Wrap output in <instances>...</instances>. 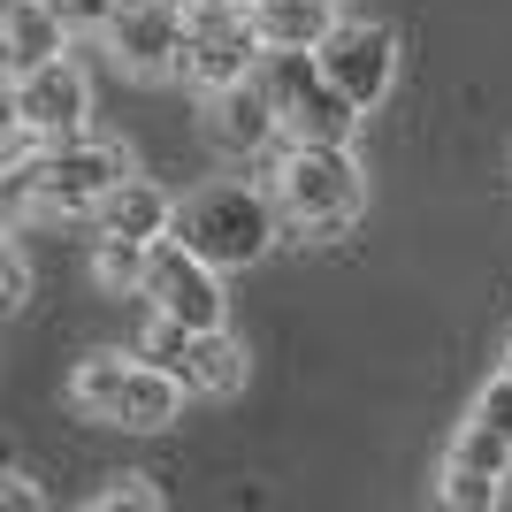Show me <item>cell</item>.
<instances>
[{
	"label": "cell",
	"instance_id": "obj_10",
	"mask_svg": "<svg viewBox=\"0 0 512 512\" xmlns=\"http://www.w3.org/2000/svg\"><path fill=\"white\" fill-rule=\"evenodd\" d=\"M207 138L230 161H245V153H268L283 138V107H276V92H268V77H237V85H222V92H207Z\"/></svg>",
	"mask_w": 512,
	"mask_h": 512
},
{
	"label": "cell",
	"instance_id": "obj_6",
	"mask_svg": "<svg viewBox=\"0 0 512 512\" xmlns=\"http://www.w3.org/2000/svg\"><path fill=\"white\" fill-rule=\"evenodd\" d=\"M8 115H16V130H31V138H77L92 115V77L69 54H54V62L23 69V77H8Z\"/></svg>",
	"mask_w": 512,
	"mask_h": 512
},
{
	"label": "cell",
	"instance_id": "obj_23",
	"mask_svg": "<svg viewBox=\"0 0 512 512\" xmlns=\"http://www.w3.org/2000/svg\"><path fill=\"white\" fill-rule=\"evenodd\" d=\"M184 8H214V0H184Z\"/></svg>",
	"mask_w": 512,
	"mask_h": 512
},
{
	"label": "cell",
	"instance_id": "obj_12",
	"mask_svg": "<svg viewBox=\"0 0 512 512\" xmlns=\"http://www.w3.org/2000/svg\"><path fill=\"white\" fill-rule=\"evenodd\" d=\"M69 39H77V31L62 23L54 0H8V8H0V54H8V77H23V69L69 54Z\"/></svg>",
	"mask_w": 512,
	"mask_h": 512
},
{
	"label": "cell",
	"instance_id": "obj_15",
	"mask_svg": "<svg viewBox=\"0 0 512 512\" xmlns=\"http://www.w3.org/2000/svg\"><path fill=\"white\" fill-rule=\"evenodd\" d=\"M245 8H253L268 46H314L321 54V39L337 31V0H245Z\"/></svg>",
	"mask_w": 512,
	"mask_h": 512
},
{
	"label": "cell",
	"instance_id": "obj_1",
	"mask_svg": "<svg viewBox=\"0 0 512 512\" xmlns=\"http://www.w3.org/2000/svg\"><path fill=\"white\" fill-rule=\"evenodd\" d=\"M276 199L283 222L306 237H344L367 207V169L352 161V146H314V138H291L276 161Z\"/></svg>",
	"mask_w": 512,
	"mask_h": 512
},
{
	"label": "cell",
	"instance_id": "obj_2",
	"mask_svg": "<svg viewBox=\"0 0 512 512\" xmlns=\"http://www.w3.org/2000/svg\"><path fill=\"white\" fill-rule=\"evenodd\" d=\"M130 169V153L115 146V138H54L46 153H31V161H16L8 169V192L23 199V207H46V214H92Z\"/></svg>",
	"mask_w": 512,
	"mask_h": 512
},
{
	"label": "cell",
	"instance_id": "obj_16",
	"mask_svg": "<svg viewBox=\"0 0 512 512\" xmlns=\"http://www.w3.org/2000/svg\"><path fill=\"white\" fill-rule=\"evenodd\" d=\"M123 383H130V360H123V352H85V360L69 367V406L85 413V421H115Z\"/></svg>",
	"mask_w": 512,
	"mask_h": 512
},
{
	"label": "cell",
	"instance_id": "obj_19",
	"mask_svg": "<svg viewBox=\"0 0 512 512\" xmlns=\"http://www.w3.org/2000/svg\"><path fill=\"white\" fill-rule=\"evenodd\" d=\"M474 421H482V428H497V436L512 444V375H505V367H497V375H490V390L474 398Z\"/></svg>",
	"mask_w": 512,
	"mask_h": 512
},
{
	"label": "cell",
	"instance_id": "obj_24",
	"mask_svg": "<svg viewBox=\"0 0 512 512\" xmlns=\"http://www.w3.org/2000/svg\"><path fill=\"white\" fill-rule=\"evenodd\" d=\"M505 375H512V344H505Z\"/></svg>",
	"mask_w": 512,
	"mask_h": 512
},
{
	"label": "cell",
	"instance_id": "obj_8",
	"mask_svg": "<svg viewBox=\"0 0 512 512\" xmlns=\"http://www.w3.org/2000/svg\"><path fill=\"white\" fill-rule=\"evenodd\" d=\"M146 299H153V314H176V321H192V329H222V314H230V299H222V268H214L207 253H192L176 230L153 245Z\"/></svg>",
	"mask_w": 512,
	"mask_h": 512
},
{
	"label": "cell",
	"instance_id": "obj_13",
	"mask_svg": "<svg viewBox=\"0 0 512 512\" xmlns=\"http://www.w3.org/2000/svg\"><path fill=\"white\" fill-rule=\"evenodd\" d=\"M184 398H192V390L176 383L161 360H146V352H138V360H130L123 398H115V421H107V428H130V436H161V428L184 413Z\"/></svg>",
	"mask_w": 512,
	"mask_h": 512
},
{
	"label": "cell",
	"instance_id": "obj_7",
	"mask_svg": "<svg viewBox=\"0 0 512 512\" xmlns=\"http://www.w3.org/2000/svg\"><path fill=\"white\" fill-rule=\"evenodd\" d=\"M184 39H192L184 0H123V16L107 23V54L130 77H184Z\"/></svg>",
	"mask_w": 512,
	"mask_h": 512
},
{
	"label": "cell",
	"instance_id": "obj_22",
	"mask_svg": "<svg viewBox=\"0 0 512 512\" xmlns=\"http://www.w3.org/2000/svg\"><path fill=\"white\" fill-rule=\"evenodd\" d=\"M0 497H8V505H16V512L46 505V497H39V482H31V474H23V467H8V482H0Z\"/></svg>",
	"mask_w": 512,
	"mask_h": 512
},
{
	"label": "cell",
	"instance_id": "obj_11",
	"mask_svg": "<svg viewBox=\"0 0 512 512\" xmlns=\"http://www.w3.org/2000/svg\"><path fill=\"white\" fill-rule=\"evenodd\" d=\"M321 69L360 107H375L390 92V77H398V31H383V23H337L321 39Z\"/></svg>",
	"mask_w": 512,
	"mask_h": 512
},
{
	"label": "cell",
	"instance_id": "obj_9",
	"mask_svg": "<svg viewBox=\"0 0 512 512\" xmlns=\"http://www.w3.org/2000/svg\"><path fill=\"white\" fill-rule=\"evenodd\" d=\"M505 474H512V444L497 436V428L467 421L459 436H451V451H444L436 497H444L451 512H490L497 497H505Z\"/></svg>",
	"mask_w": 512,
	"mask_h": 512
},
{
	"label": "cell",
	"instance_id": "obj_17",
	"mask_svg": "<svg viewBox=\"0 0 512 512\" xmlns=\"http://www.w3.org/2000/svg\"><path fill=\"white\" fill-rule=\"evenodd\" d=\"M92 276L107 283V291H138L146 299V276H153V245L146 237H100V253H92Z\"/></svg>",
	"mask_w": 512,
	"mask_h": 512
},
{
	"label": "cell",
	"instance_id": "obj_4",
	"mask_svg": "<svg viewBox=\"0 0 512 512\" xmlns=\"http://www.w3.org/2000/svg\"><path fill=\"white\" fill-rule=\"evenodd\" d=\"M138 352L161 360L192 398H237L245 390V344L230 329H192V321H176V314H153Z\"/></svg>",
	"mask_w": 512,
	"mask_h": 512
},
{
	"label": "cell",
	"instance_id": "obj_18",
	"mask_svg": "<svg viewBox=\"0 0 512 512\" xmlns=\"http://www.w3.org/2000/svg\"><path fill=\"white\" fill-rule=\"evenodd\" d=\"M92 505H100V512H123V505H130V512H153V505H161V490H153L146 474H115V482H107Z\"/></svg>",
	"mask_w": 512,
	"mask_h": 512
},
{
	"label": "cell",
	"instance_id": "obj_5",
	"mask_svg": "<svg viewBox=\"0 0 512 512\" xmlns=\"http://www.w3.org/2000/svg\"><path fill=\"white\" fill-rule=\"evenodd\" d=\"M268 39H260V23L245 0H214V8H192V39H184V85L199 92H222L237 77H253Z\"/></svg>",
	"mask_w": 512,
	"mask_h": 512
},
{
	"label": "cell",
	"instance_id": "obj_21",
	"mask_svg": "<svg viewBox=\"0 0 512 512\" xmlns=\"http://www.w3.org/2000/svg\"><path fill=\"white\" fill-rule=\"evenodd\" d=\"M54 8H62L69 31H100V39H107V23L123 16V0H54Z\"/></svg>",
	"mask_w": 512,
	"mask_h": 512
},
{
	"label": "cell",
	"instance_id": "obj_20",
	"mask_svg": "<svg viewBox=\"0 0 512 512\" xmlns=\"http://www.w3.org/2000/svg\"><path fill=\"white\" fill-rule=\"evenodd\" d=\"M31 299V253H23V237H8V253H0V306L16 314Z\"/></svg>",
	"mask_w": 512,
	"mask_h": 512
},
{
	"label": "cell",
	"instance_id": "obj_3",
	"mask_svg": "<svg viewBox=\"0 0 512 512\" xmlns=\"http://www.w3.org/2000/svg\"><path fill=\"white\" fill-rule=\"evenodd\" d=\"M276 214L283 199L260 192V184H207V192H192L176 207V237L192 253H207L214 268H253L276 245Z\"/></svg>",
	"mask_w": 512,
	"mask_h": 512
},
{
	"label": "cell",
	"instance_id": "obj_14",
	"mask_svg": "<svg viewBox=\"0 0 512 512\" xmlns=\"http://www.w3.org/2000/svg\"><path fill=\"white\" fill-rule=\"evenodd\" d=\"M92 230H100V237H146V245H161V237L176 230V199L161 192V184H146V176H123V184L92 207Z\"/></svg>",
	"mask_w": 512,
	"mask_h": 512
}]
</instances>
